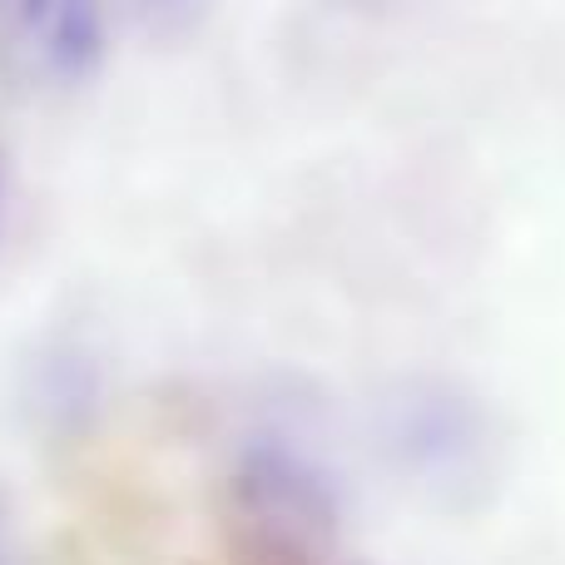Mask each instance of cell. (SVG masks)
<instances>
[{
  "label": "cell",
  "instance_id": "obj_1",
  "mask_svg": "<svg viewBox=\"0 0 565 565\" xmlns=\"http://www.w3.org/2000/svg\"><path fill=\"white\" fill-rule=\"evenodd\" d=\"M105 10V0H0V234L30 149L99 55Z\"/></svg>",
  "mask_w": 565,
  "mask_h": 565
}]
</instances>
